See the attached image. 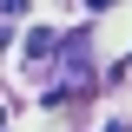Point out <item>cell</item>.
Listing matches in <instances>:
<instances>
[{
  "mask_svg": "<svg viewBox=\"0 0 132 132\" xmlns=\"http://www.w3.org/2000/svg\"><path fill=\"white\" fill-rule=\"evenodd\" d=\"M106 132H132V126H119V119H112V126H106Z\"/></svg>",
  "mask_w": 132,
  "mask_h": 132,
  "instance_id": "obj_4",
  "label": "cell"
},
{
  "mask_svg": "<svg viewBox=\"0 0 132 132\" xmlns=\"http://www.w3.org/2000/svg\"><path fill=\"white\" fill-rule=\"evenodd\" d=\"M86 7H93V13H99V7H112V0H86Z\"/></svg>",
  "mask_w": 132,
  "mask_h": 132,
  "instance_id": "obj_3",
  "label": "cell"
},
{
  "mask_svg": "<svg viewBox=\"0 0 132 132\" xmlns=\"http://www.w3.org/2000/svg\"><path fill=\"white\" fill-rule=\"evenodd\" d=\"M99 93V66H93V40H86V27L60 33V53H53V106L60 99H93Z\"/></svg>",
  "mask_w": 132,
  "mask_h": 132,
  "instance_id": "obj_1",
  "label": "cell"
},
{
  "mask_svg": "<svg viewBox=\"0 0 132 132\" xmlns=\"http://www.w3.org/2000/svg\"><path fill=\"white\" fill-rule=\"evenodd\" d=\"M0 126H7V106H0Z\"/></svg>",
  "mask_w": 132,
  "mask_h": 132,
  "instance_id": "obj_5",
  "label": "cell"
},
{
  "mask_svg": "<svg viewBox=\"0 0 132 132\" xmlns=\"http://www.w3.org/2000/svg\"><path fill=\"white\" fill-rule=\"evenodd\" d=\"M53 53H60V33L53 27H33L27 33V60H53Z\"/></svg>",
  "mask_w": 132,
  "mask_h": 132,
  "instance_id": "obj_2",
  "label": "cell"
}]
</instances>
